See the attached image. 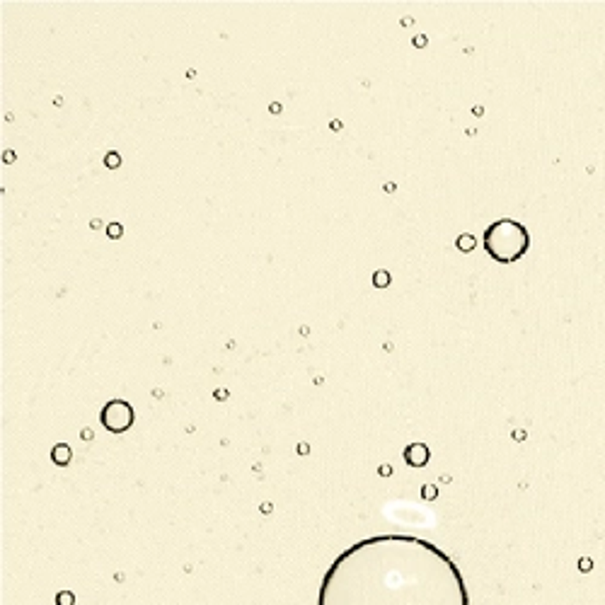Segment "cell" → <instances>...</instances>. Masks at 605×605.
<instances>
[{
    "label": "cell",
    "mask_w": 605,
    "mask_h": 605,
    "mask_svg": "<svg viewBox=\"0 0 605 605\" xmlns=\"http://www.w3.org/2000/svg\"><path fill=\"white\" fill-rule=\"evenodd\" d=\"M318 605H470L450 554L417 535H370L334 557Z\"/></svg>",
    "instance_id": "obj_1"
},
{
    "label": "cell",
    "mask_w": 605,
    "mask_h": 605,
    "mask_svg": "<svg viewBox=\"0 0 605 605\" xmlns=\"http://www.w3.org/2000/svg\"><path fill=\"white\" fill-rule=\"evenodd\" d=\"M484 249L499 264H514L531 249V233L516 218H499L484 230Z\"/></svg>",
    "instance_id": "obj_2"
},
{
    "label": "cell",
    "mask_w": 605,
    "mask_h": 605,
    "mask_svg": "<svg viewBox=\"0 0 605 605\" xmlns=\"http://www.w3.org/2000/svg\"><path fill=\"white\" fill-rule=\"evenodd\" d=\"M100 422L109 434H124L134 427L136 412L126 400H109L100 412Z\"/></svg>",
    "instance_id": "obj_3"
},
{
    "label": "cell",
    "mask_w": 605,
    "mask_h": 605,
    "mask_svg": "<svg viewBox=\"0 0 605 605\" xmlns=\"http://www.w3.org/2000/svg\"><path fill=\"white\" fill-rule=\"evenodd\" d=\"M429 457H431V450L427 443H410L405 448V462L410 467H427Z\"/></svg>",
    "instance_id": "obj_4"
},
{
    "label": "cell",
    "mask_w": 605,
    "mask_h": 605,
    "mask_svg": "<svg viewBox=\"0 0 605 605\" xmlns=\"http://www.w3.org/2000/svg\"><path fill=\"white\" fill-rule=\"evenodd\" d=\"M51 457H53V462H56V465H68L70 462V457H73V453H70V448L65 443H58V445H53V450H51Z\"/></svg>",
    "instance_id": "obj_5"
},
{
    "label": "cell",
    "mask_w": 605,
    "mask_h": 605,
    "mask_svg": "<svg viewBox=\"0 0 605 605\" xmlns=\"http://www.w3.org/2000/svg\"><path fill=\"white\" fill-rule=\"evenodd\" d=\"M457 249H460V252H472V249H475V238L460 235V240H457Z\"/></svg>",
    "instance_id": "obj_6"
},
{
    "label": "cell",
    "mask_w": 605,
    "mask_h": 605,
    "mask_svg": "<svg viewBox=\"0 0 605 605\" xmlns=\"http://www.w3.org/2000/svg\"><path fill=\"white\" fill-rule=\"evenodd\" d=\"M373 283L378 288H385L390 283V274H388V271H378V274L373 276Z\"/></svg>",
    "instance_id": "obj_7"
},
{
    "label": "cell",
    "mask_w": 605,
    "mask_h": 605,
    "mask_svg": "<svg viewBox=\"0 0 605 605\" xmlns=\"http://www.w3.org/2000/svg\"><path fill=\"white\" fill-rule=\"evenodd\" d=\"M56 603L58 605H73V593H58Z\"/></svg>",
    "instance_id": "obj_8"
}]
</instances>
